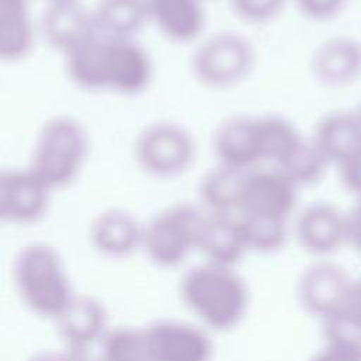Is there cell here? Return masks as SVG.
Returning <instances> with one entry per match:
<instances>
[{
    "instance_id": "6da1fadb",
    "label": "cell",
    "mask_w": 361,
    "mask_h": 361,
    "mask_svg": "<svg viewBox=\"0 0 361 361\" xmlns=\"http://www.w3.org/2000/svg\"><path fill=\"white\" fill-rule=\"evenodd\" d=\"M89 152L87 128L73 117L56 116L42 124L27 168L54 190L78 179Z\"/></svg>"
},
{
    "instance_id": "4fadbf2b",
    "label": "cell",
    "mask_w": 361,
    "mask_h": 361,
    "mask_svg": "<svg viewBox=\"0 0 361 361\" xmlns=\"http://www.w3.org/2000/svg\"><path fill=\"white\" fill-rule=\"evenodd\" d=\"M107 39L96 34L65 54L63 63L69 80L83 92H106Z\"/></svg>"
},
{
    "instance_id": "3957f363",
    "label": "cell",
    "mask_w": 361,
    "mask_h": 361,
    "mask_svg": "<svg viewBox=\"0 0 361 361\" xmlns=\"http://www.w3.org/2000/svg\"><path fill=\"white\" fill-rule=\"evenodd\" d=\"M134 158L148 176L171 180L185 175L196 159V141L175 121H155L142 128L134 141Z\"/></svg>"
},
{
    "instance_id": "603a6c76",
    "label": "cell",
    "mask_w": 361,
    "mask_h": 361,
    "mask_svg": "<svg viewBox=\"0 0 361 361\" xmlns=\"http://www.w3.org/2000/svg\"><path fill=\"white\" fill-rule=\"evenodd\" d=\"M345 314L361 323V278L353 279L347 302L343 310Z\"/></svg>"
},
{
    "instance_id": "277c9868",
    "label": "cell",
    "mask_w": 361,
    "mask_h": 361,
    "mask_svg": "<svg viewBox=\"0 0 361 361\" xmlns=\"http://www.w3.org/2000/svg\"><path fill=\"white\" fill-rule=\"evenodd\" d=\"M38 32L47 45L62 56L99 34L93 11L82 0L47 4L38 23Z\"/></svg>"
},
{
    "instance_id": "7402d4cb",
    "label": "cell",
    "mask_w": 361,
    "mask_h": 361,
    "mask_svg": "<svg viewBox=\"0 0 361 361\" xmlns=\"http://www.w3.org/2000/svg\"><path fill=\"white\" fill-rule=\"evenodd\" d=\"M347 219V243L361 254V197H357V202L345 213Z\"/></svg>"
},
{
    "instance_id": "2e32d148",
    "label": "cell",
    "mask_w": 361,
    "mask_h": 361,
    "mask_svg": "<svg viewBox=\"0 0 361 361\" xmlns=\"http://www.w3.org/2000/svg\"><path fill=\"white\" fill-rule=\"evenodd\" d=\"M258 127L262 161H268L274 166L281 165L303 140L296 127L278 114L258 116Z\"/></svg>"
},
{
    "instance_id": "484cf974",
    "label": "cell",
    "mask_w": 361,
    "mask_h": 361,
    "mask_svg": "<svg viewBox=\"0 0 361 361\" xmlns=\"http://www.w3.org/2000/svg\"><path fill=\"white\" fill-rule=\"evenodd\" d=\"M357 117H358V121H360V127H361V110L357 111Z\"/></svg>"
},
{
    "instance_id": "30bf717a",
    "label": "cell",
    "mask_w": 361,
    "mask_h": 361,
    "mask_svg": "<svg viewBox=\"0 0 361 361\" xmlns=\"http://www.w3.org/2000/svg\"><path fill=\"white\" fill-rule=\"evenodd\" d=\"M37 30L30 0H0V58L4 62L24 61L34 51Z\"/></svg>"
},
{
    "instance_id": "d4e9b609",
    "label": "cell",
    "mask_w": 361,
    "mask_h": 361,
    "mask_svg": "<svg viewBox=\"0 0 361 361\" xmlns=\"http://www.w3.org/2000/svg\"><path fill=\"white\" fill-rule=\"evenodd\" d=\"M47 1V4H49V3H61V1H71V0H45Z\"/></svg>"
},
{
    "instance_id": "5b68a950",
    "label": "cell",
    "mask_w": 361,
    "mask_h": 361,
    "mask_svg": "<svg viewBox=\"0 0 361 361\" xmlns=\"http://www.w3.org/2000/svg\"><path fill=\"white\" fill-rule=\"evenodd\" d=\"M152 76V61L135 39H107L106 83L109 92L124 96L140 94L149 86Z\"/></svg>"
},
{
    "instance_id": "9c48e42d",
    "label": "cell",
    "mask_w": 361,
    "mask_h": 361,
    "mask_svg": "<svg viewBox=\"0 0 361 361\" xmlns=\"http://www.w3.org/2000/svg\"><path fill=\"white\" fill-rule=\"evenodd\" d=\"M310 68L320 83L347 86L361 75V44L347 37L330 38L317 47Z\"/></svg>"
},
{
    "instance_id": "ba28073f",
    "label": "cell",
    "mask_w": 361,
    "mask_h": 361,
    "mask_svg": "<svg viewBox=\"0 0 361 361\" xmlns=\"http://www.w3.org/2000/svg\"><path fill=\"white\" fill-rule=\"evenodd\" d=\"M298 186L279 169H251L247 175L241 204L255 216L276 217L290 209Z\"/></svg>"
},
{
    "instance_id": "52a82bcc",
    "label": "cell",
    "mask_w": 361,
    "mask_h": 361,
    "mask_svg": "<svg viewBox=\"0 0 361 361\" xmlns=\"http://www.w3.org/2000/svg\"><path fill=\"white\" fill-rule=\"evenodd\" d=\"M204 0H147L149 23L169 41L189 44L206 25Z\"/></svg>"
},
{
    "instance_id": "cb8c5ba5",
    "label": "cell",
    "mask_w": 361,
    "mask_h": 361,
    "mask_svg": "<svg viewBox=\"0 0 361 361\" xmlns=\"http://www.w3.org/2000/svg\"><path fill=\"white\" fill-rule=\"evenodd\" d=\"M319 361H361V360H358L357 357L350 355V354H347V353H344V351H340V350H337V348L330 347V348L322 355V358H320Z\"/></svg>"
},
{
    "instance_id": "9a60e30c",
    "label": "cell",
    "mask_w": 361,
    "mask_h": 361,
    "mask_svg": "<svg viewBox=\"0 0 361 361\" xmlns=\"http://www.w3.org/2000/svg\"><path fill=\"white\" fill-rule=\"evenodd\" d=\"M300 231L310 247L333 251L347 243L345 213L330 204H316L303 214Z\"/></svg>"
},
{
    "instance_id": "e0dca14e",
    "label": "cell",
    "mask_w": 361,
    "mask_h": 361,
    "mask_svg": "<svg viewBox=\"0 0 361 361\" xmlns=\"http://www.w3.org/2000/svg\"><path fill=\"white\" fill-rule=\"evenodd\" d=\"M248 172L216 164L200 179L202 197L214 206L241 204Z\"/></svg>"
},
{
    "instance_id": "8fae6325",
    "label": "cell",
    "mask_w": 361,
    "mask_h": 361,
    "mask_svg": "<svg viewBox=\"0 0 361 361\" xmlns=\"http://www.w3.org/2000/svg\"><path fill=\"white\" fill-rule=\"evenodd\" d=\"M312 140L330 164L341 165L361 151V127L357 113L334 111L324 116Z\"/></svg>"
},
{
    "instance_id": "5bb4252c",
    "label": "cell",
    "mask_w": 361,
    "mask_h": 361,
    "mask_svg": "<svg viewBox=\"0 0 361 361\" xmlns=\"http://www.w3.org/2000/svg\"><path fill=\"white\" fill-rule=\"evenodd\" d=\"M51 189H48L28 168H10L0 175V199L6 212L28 216L38 212Z\"/></svg>"
},
{
    "instance_id": "7a4b0ae2",
    "label": "cell",
    "mask_w": 361,
    "mask_h": 361,
    "mask_svg": "<svg viewBox=\"0 0 361 361\" xmlns=\"http://www.w3.org/2000/svg\"><path fill=\"white\" fill-rule=\"evenodd\" d=\"M255 48L240 32L221 31L204 38L195 49L190 71L210 90H227L243 83L255 66Z\"/></svg>"
},
{
    "instance_id": "8992f818",
    "label": "cell",
    "mask_w": 361,
    "mask_h": 361,
    "mask_svg": "<svg viewBox=\"0 0 361 361\" xmlns=\"http://www.w3.org/2000/svg\"><path fill=\"white\" fill-rule=\"evenodd\" d=\"M213 152L217 164L251 171L262 161L258 116L224 118L213 134Z\"/></svg>"
},
{
    "instance_id": "d6986e66",
    "label": "cell",
    "mask_w": 361,
    "mask_h": 361,
    "mask_svg": "<svg viewBox=\"0 0 361 361\" xmlns=\"http://www.w3.org/2000/svg\"><path fill=\"white\" fill-rule=\"evenodd\" d=\"M330 347L361 360V323L344 312L327 319Z\"/></svg>"
},
{
    "instance_id": "ac0fdd59",
    "label": "cell",
    "mask_w": 361,
    "mask_h": 361,
    "mask_svg": "<svg viewBox=\"0 0 361 361\" xmlns=\"http://www.w3.org/2000/svg\"><path fill=\"white\" fill-rule=\"evenodd\" d=\"M330 162L314 144L313 140H302L300 144L289 154V157L278 166L285 176H288L298 188L317 183Z\"/></svg>"
},
{
    "instance_id": "44dd1931",
    "label": "cell",
    "mask_w": 361,
    "mask_h": 361,
    "mask_svg": "<svg viewBox=\"0 0 361 361\" xmlns=\"http://www.w3.org/2000/svg\"><path fill=\"white\" fill-rule=\"evenodd\" d=\"M345 0H296L299 11L313 21H326L337 16Z\"/></svg>"
},
{
    "instance_id": "7c38bea8",
    "label": "cell",
    "mask_w": 361,
    "mask_h": 361,
    "mask_svg": "<svg viewBox=\"0 0 361 361\" xmlns=\"http://www.w3.org/2000/svg\"><path fill=\"white\" fill-rule=\"evenodd\" d=\"M92 11L97 32L107 39H135L149 23L147 0H97Z\"/></svg>"
},
{
    "instance_id": "ffe728a7",
    "label": "cell",
    "mask_w": 361,
    "mask_h": 361,
    "mask_svg": "<svg viewBox=\"0 0 361 361\" xmlns=\"http://www.w3.org/2000/svg\"><path fill=\"white\" fill-rule=\"evenodd\" d=\"M286 0H230L235 16L248 24H267L276 18Z\"/></svg>"
}]
</instances>
